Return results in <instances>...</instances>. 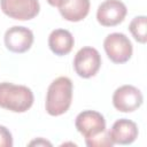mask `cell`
Wrapping results in <instances>:
<instances>
[{"mask_svg": "<svg viewBox=\"0 0 147 147\" xmlns=\"http://www.w3.org/2000/svg\"><path fill=\"white\" fill-rule=\"evenodd\" d=\"M5 45L7 49H9L13 53H25L28 52L34 40L33 32L25 28V26H18L14 25L9 28L5 32Z\"/></svg>", "mask_w": 147, "mask_h": 147, "instance_id": "9", "label": "cell"}, {"mask_svg": "<svg viewBox=\"0 0 147 147\" xmlns=\"http://www.w3.org/2000/svg\"><path fill=\"white\" fill-rule=\"evenodd\" d=\"M33 93L25 85L0 83V108L13 113H25L33 105Z\"/></svg>", "mask_w": 147, "mask_h": 147, "instance_id": "2", "label": "cell"}, {"mask_svg": "<svg viewBox=\"0 0 147 147\" xmlns=\"http://www.w3.org/2000/svg\"><path fill=\"white\" fill-rule=\"evenodd\" d=\"M0 8L10 18L29 21L39 14L40 3L38 0H0Z\"/></svg>", "mask_w": 147, "mask_h": 147, "instance_id": "5", "label": "cell"}, {"mask_svg": "<svg viewBox=\"0 0 147 147\" xmlns=\"http://www.w3.org/2000/svg\"><path fill=\"white\" fill-rule=\"evenodd\" d=\"M74 45V36L65 29H55L48 36V47L55 55L63 56L69 54Z\"/></svg>", "mask_w": 147, "mask_h": 147, "instance_id": "11", "label": "cell"}, {"mask_svg": "<svg viewBox=\"0 0 147 147\" xmlns=\"http://www.w3.org/2000/svg\"><path fill=\"white\" fill-rule=\"evenodd\" d=\"M75 126L85 139L96 137L107 131L103 115L95 110H84L79 113L76 117Z\"/></svg>", "mask_w": 147, "mask_h": 147, "instance_id": "7", "label": "cell"}, {"mask_svg": "<svg viewBox=\"0 0 147 147\" xmlns=\"http://www.w3.org/2000/svg\"><path fill=\"white\" fill-rule=\"evenodd\" d=\"M129 30L132 37L140 44H146L147 41V17L136 16L129 24Z\"/></svg>", "mask_w": 147, "mask_h": 147, "instance_id": "13", "label": "cell"}, {"mask_svg": "<svg viewBox=\"0 0 147 147\" xmlns=\"http://www.w3.org/2000/svg\"><path fill=\"white\" fill-rule=\"evenodd\" d=\"M29 146H52V144L47 140H45L44 138H38L32 140L31 142H29Z\"/></svg>", "mask_w": 147, "mask_h": 147, "instance_id": "16", "label": "cell"}, {"mask_svg": "<svg viewBox=\"0 0 147 147\" xmlns=\"http://www.w3.org/2000/svg\"><path fill=\"white\" fill-rule=\"evenodd\" d=\"M51 6H53V7H59L63 1H65V0H46Z\"/></svg>", "mask_w": 147, "mask_h": 147, "instance_id": "17", "label": "cell"}, {"mask_svg": "<svg viewBox=\"0 0 147 147\" xmlns=\"http://www.w3.org/2000/svg\"><path fill=\"white\" fill-rule=\"evenodd\" d=\"M72 82L69 77L60 76L48 86L45 109L51 116H61L67 113L72 102Z\"/></svg>", "mask_w": 147, "mask_h": 147, "instance_id": "1", "label": "cell"}, {"mask_svg": "<svg viewBox=\"0 0 147 147\" xmlns=\"http://www.w3.org/2000/svg\"><path fill=\"white\" fill-rule=\"evenodd\" d=\"M127 14V8L121 0H105L96 10V21L102 26H115L122 23Z\"/></svg>", "mask_w": 147, "mask_h": 147, "instance_id": "8", "label": "cell"}, {"mask_svg": "<svg viewBox=\"0 0 147 147\" xmlns=\"http://www.w3.org/2000/svg\"><path fill=\"white\" fill-rule=\"evenodd\" d=\"M138 125L127 118L117 119L111 129L108 131V134L114 144L118 145H130L138 138Z\"/></svg>", "mask_w": 147, "mask_h": 147, "instance_id": "10", "label": "cell"}, {"mask_svg": "<svg viewBox=\"0 0 147 147\" xmlns=\"http://www.w3.org/2000/svg\"><path fill=\"white\" fill-rule=\"evenodd\" d=\"M90 0H65L57 8L61 16L69 22L83 21L90 13Z\"/></svg>", "mask_w": 147, "mask_h": 147, "instance_id": "12", "label": "cell"}, {"mask_svg": "<svg viewBox=\"0 0 147 147\" xmlns=\"http://www.w3.org/2000/svg\"><path fill=\"white\" fill-rule=\"evenodd\" d=\"M144 101L141 91L133 85H122L113 94V105L121 113H132L137 110Z\"/></svg>", "mask_w": 147, "mask_h": 147, "instance_id": "6", "label": "cell"}, {"mask_svg": "<svg viewBox=\"0 0 147 147\" xmlns=\"http://www.w3.org/2000/svg\"><path fill=\"white\" fill-rule=\"evenodd\" d=\"M85 144L88 147H111L114 145V142L111 141V139L108 134V131H105L96 137L85 139Z\"/></svg>", "mask_w": 147, "mask_h": 147, "instance_id": "14", "label": "cell"}, {"mask_svg": "<svg viewBox=\"0 0 147 147\" xmlns=\"http://www.w3.org/2000/svg\"><path fill=\"white\" fill-rule=\"evenodd\" d=\"M101 67V55L94 47L80 48L74 59V69L82 78H91L98 74Z\"/></svg>", "mask_w": 147, "mask_h": 147, "instance_id": "4", "label": "cell"}, {"mask_svg": "<svg viewBox=\"0 0 147 147\" xmlns=\"http://www.w3.org/2000/svg\"><path fill=\"white\" fill-rule=\"evenodd\" d=\"M13 146V136L10 131L3 126L0 125V147H11Z\"/></svg>", "mask_w": 147, "mask_h": 147, "instance_id": "15", "label": "cell"}, {"mask_svg": "<svg viewBox=\"0 0 147 147\" xmlns=\"http://www.w3.org/2000/svg\"><path fill=\"white\" fill-rule=\"evenodd\" d=\"M103 48L108 59L117 64L127 62L133 53V46L130 39L121 32H113L103 40Z\"/></svg>", "mask_w": 147, "mask_h": 147, "instance_id": "3", "label": "cell"}]
</instances>
